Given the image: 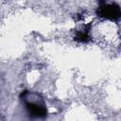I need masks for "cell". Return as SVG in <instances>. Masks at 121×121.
Returning a JSON list of instances; mask_svg holds the SVG:
<instances>
[{
    "instance_id": "cell-1",
    "label": "cell",
    "mask_w": 121,
    "mask_h": 121,
    "mask_svg": "<svg viewBox=\"0 0 121 121\" xmlns=\"http://www.w3.org/2000/svg\"><path fill=\"white\" fill-rule=\"evenodd\" d=\"M97 14L110 20H117L121 17V9L115 4H105L98 8Z\"/></svg>"
},
{
    "instance_id": "cell-3",
    "label": "cell",
    "mask_w": 121,
    "mask_h": 121,
    "mask_svg": "<svg viewBox=\"0 0 121 121\" xmlns=\"http://www.w3.org/2000/svg\"><path fill=\"white\" fill-rule=\"evenodd\" d=\"M75 39L78 42H87L89 40V35H88V30H84V31H78L77 35L75 37Z\"/></svg>"
},
{
    "instance_id": "cell-2",
    "label": "cell",
    "mask_w": 121,
    "mask_h": 121,
    "mask_svg": "<svg viewBox=\"0 0 121 121\" xmlns=\"http://www.w3.org/2000/svg\"><path fill=\"white\" fill-rule=\"evenodd\" d=\"M26 107L31 116L34 117H44L46 115V109L43 105L35 103H26Z\"/></svg>"
}]
</instances>
